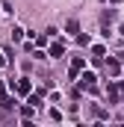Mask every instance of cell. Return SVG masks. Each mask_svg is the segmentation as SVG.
I'll return each instance as SVG.
<instances>
[{"mask_svg":"<svg viewBox=\"0 0 124 127\" xmlns=\"http://www.w3.org/2000/svg\"><path fill=\"white\" fill-rule=\"evenodd\" d=\"M83 65H86V59H83V56H77V59L71 62V77H77V74L83 71Z\"/></svg>","mask_w":124,"mask_h":127,"instance_id":"1","label":"cell"},{"mask_svg":"<svg viewBox=\"0 0 124 127\" xmlns=\"http://www.w3.org/2000/svg\"><path fill=\"white\" fill-rule=\"evenodd\" d=\"M30 80H18V92H21V95H30Z\"/></svg>","mask_w":124,"mask_h":127,"instance_id":"2","label":"cell"},{"mask_svg":"<svg viewBox=\"0 0 124 127\" xmlns=\"http://www.w3.org/2000/svg\"><path fill=\"white\" fill-rule=\"evenodd\" d=\"M106 95H109V106H112V103H118V86H109V92H106Z\"/></svg>","mask_w":124,"mask_h":127,"instance_id":"3","label":"cell"},{"mask_svg":"<svg viewBox=\"0 0 124 127\" xmlns=\"http://www.w3.org/2000/svg\"><path fill=\"white\" fill-rule=\"evenodd\" d=\"M62 53H65V44H59V41L50 44V56H62Z\"/></svg>","mask_w":124,"mask_h":127,"instance_id":"4","label":"cell"},{"mask_svg":"<svg viewBox=\"0 0 124 127\" xmlns=\"http://www.w3.org/2000/svg\"><path fill=\"white\" fill-rule=\"evenodd\" d=\"M94 80H97L94 74H86V77H83V89H94Z\"/></svg>","mask_w":124,"mask_h":127,"instance_id":"5","label":"cell"},{"mask_svg":"<svg viewBox=\"0 0 124 127\" xmlns=\"http://www.w3.org/2000/svg\"><path fill=\"white\" fill-rule=\"evenodd\" d=\"M106 68H109V74H118V68H121V65L115 62V59H109V62H106Z\"/></svg>","mask_w":124,"mask_h":127,"instance_id":"6","label":"cell"},{"mask_svg":"<svg viewBox=\"0 0 124 127\" xmlns=\"http://www.w3.org/2000/svg\"><path fill=\"white\" fill-rule=\"evenodd\" d=\"M68 32H80V24L77 21H68Z\"/></svg>","mask_w":124,"mask_h":127,"instance_id":"7","label":"cell"},{"mask_svg":"<svg viewBox=\"0 0 124 127\" xmlns=\"http://www.w3.org/2000/svg\"><path fill=\"white\" fill-rule=\"evenodd\" d=\"M12 38H15V41H21V38H24V30H18V27H15V30H12Z\"/></svg>","mask_w":124,"mask_h":127,"instance_id":"8","label":"cell"},{"mask_svg":"<svg viewBox=\"0 0 124 127\" xmlns=\"http://www.w3.org/2000/svg\"><path fill=\"white\" fill-rule=\"evenodd\" d=\"M3 62H6V59H3V53H0V65H3Z\"/></svg>","mask_w":124,"mask_h":127,"instance_id":"9","label":"cell"},{"mask_svg":"<svg viewBox=\"0 0 124 127\" xmlns=\"http://www.w3.org/2000/svg\"><path fill=\"white\" fill-rule=\"evenodd\" d=\"M121 32H124V24H121Z\"/></svg>","mask_w":124,"mask_h":127,"instance_id":"10","label":"cell"}]
</instances>
